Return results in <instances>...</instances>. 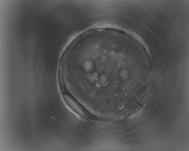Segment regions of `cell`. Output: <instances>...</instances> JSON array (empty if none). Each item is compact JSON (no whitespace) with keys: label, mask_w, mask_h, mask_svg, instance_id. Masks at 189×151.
Masks as SVG:
<instances>
[{"label":"cell","mask_w":189,"mask_h":151,"mask_svg":"<svg viewBox=\"0 0 189 151\" xmlns=\"http://www.w3.org/2000/svg\"><path fill=\"white\" fill-rule=\"evenodd\" d=\"M63 98L68 107L76 114L83 117H87L86 113L76 98L68 90L65 84L59 87Z\"/></svg>","instance_id":"6da1fadb"},{"label":"cell","mask_w":189,"mask_h":151,"mask_svg":"<svg viewBox=\"0 0 189 151\" xmlns=\"http://www.w3.org/2000/svg\"><path fill=\"white\" fill-rule=\"evenodd\" d=\"M152 84L148 82L138 85L135 90V96L137 102L143 106L147 102L151 94Z\"/></svg>","instance_id":"7a4b0ae2"},{"label":"cell","mask_w":189,"mask_h":151,"mask_svg":"<svg viewBox=\"0 0 189 151\" xmlns=\"http://www.w3.org/2000/svg\"><path fill=\"white\" fill-rule=\"evenodd\" d=\"M97 81L99 86L103 88L107 87L111 83L110 77L107 75L105 74L99 75L97 77Z\"/></svg>","instance_id":"3957f363"},{"label":"cell","mask_w":189,"mask_h":151,"mask_svg":"<svg viewBox=\"0 0 189 151\" xmlns=\"http://www.w3.org/2000/svg\"><path fill=\"white\" fill-rule=\"evenodd\" d=\"M125 102L123 100L119 99L117 100L115 103V108L118 110H122L125 107Z\"/></svg>","instance_id":"277c9868"}]
</instances>
